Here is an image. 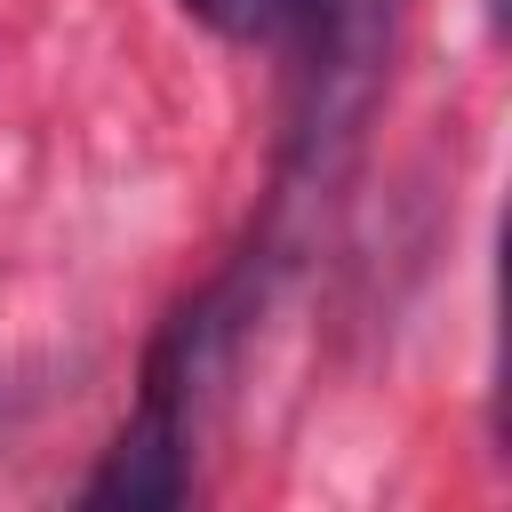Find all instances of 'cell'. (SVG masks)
Segmentation results:
<instances>
[{
	"label": "cell",
	"instance_id": "cell-2",
	"mask_svg": "<svg viewBox=\"0 0 512 512\" xmlns=\"http://www.w3.org/2000/svg\"><path fill=\"white\" fill-rule=\"evenodd\" d=\"M184 8L224 40H272L296 24V0H184Z\"/></svg>",
	"mask_w": 512,
	"mask_h": 512
},
{
	"label": "cell",
	"instance_id": "cell-1",
	"mask_svg": "<svg viewBox=\"0 0 512 512\" xmlns=\"http://www.w3.org/2000/svg\"><path fill=\"white\" fill-rule=\"evenodd\" d=\"M400 0H296V32H304V72H296V120H288V176L296 184H336L376 80H384V48H392Z\"/></svg>",
	"mask_w": 512,
	"mask_h": 512
}]
</instances>
